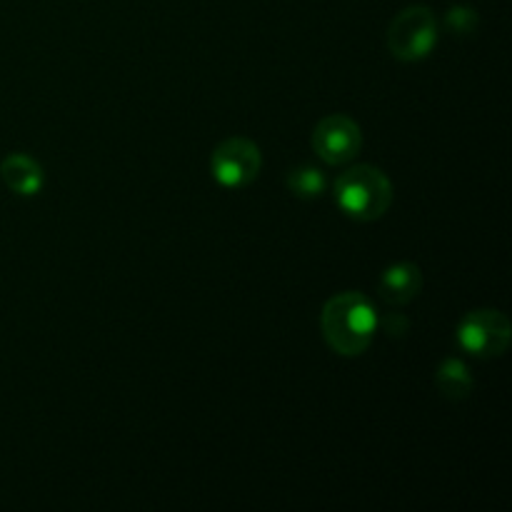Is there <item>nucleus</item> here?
I'll use <instances>...</instances> for the list:
<instances>
[{"mask_svg":"<svg viewBox=\"0 0 512 512\" xmlns=\"http://www.w3.org/2000/svg\"><path fill=\"white\" fill-rule=\"evenodd\" d=\"M445 25L455 35H473L478 30V13L468 5H455L445 15Z\"/></svg>","mask_w":512,"mask_h":512,"instance_id":"obj_11","label":"nucleus"},{"mask_svg":"<svg viewBox=\"0 0 512 512\" xmlns=\"http://www.w3.org/2000/svg\"><path fill=\"white\" fill-rule=\"evenodd\" d=\"M435 385L448 400H465L473 393V375L463 360L448 358L435 373Z\"/></svg>","mask_w":512,"mask_h":512,"instance_id":"obj_9","label":"nucleus"},{"mask_svg":"<svg viewBox=\"0 0 512 512\" xmlns=\"http://www.w3.org/2000/svg\"><path fill=\"white\" fill-rule=\"evenodd\" d=\"M363 148V130L350 115L333 113L313 130V150L323 163L345 165L358 158Z\"/></svg>","mask_w":512,"mask_h":512,"instance_id":"obj_6","label":"nucleus"},{"mask_svg":"<svg viewBox=\"0 0 512 512\" xmlns=\"http://www.w3.org/2000/svg\"><path fill=\"white\" fill-rule=\"evenodd\" d=\"M0 178H3L5 188L23 198H33L43 190L45 173L35 158L25 153H13L0 163Z\"/></svg>","mask_w":512,"mask_h":512,"instance_id":"obj_7","label":"nucleus"},{"mask_svg":"<svg viewBox=\"0 0 512 512\" xmlns=\"http://www.w3.org/2000/svg\"><path fill=\"white\" fill-rule=\"evenodd\" d=\"M512 328L508 315L493 308L473 310L458 325V343L475 358H498L508 350Z\"/></svg>","mask_w":512,"mask_h":512,"instance_id":"obj_4","label":"nucleus"},{"mask_svg":"<svg viewBox=\"0 0 512 512\" xmlns=\"http://www.w3.org/2000/svg\"><path fill=\"white\" fill-rule=\"evenodd\" d=\"M423 290V273L415 263H395L380 278V295L388 305H408Z\"/></svg>","mask_w":512,"mask_h":512,"instance_id":"obj_8","label":"nucleus"},{"mask_svg":"<svg viewBox=\"0 0 512 512\" xmlns=\"http://www.w3.org/2000/svg\"><path fill=\"white\" fill-rule=\"evenodd\" d=\"M438 45V18L428 5H410L400 10L388 28V50L403 63L428 58Z\"/></svg>","mask_w":512,"mask_h":512,"instance_id":"obj_3","label":"nucleus"},{"mask_svg":"<svg viewBox=\"0 0 512 512\" xmlns=\"http://www.w3.org/2000/svg\"><path fill=\"white\" fill-rule=\"evenodd\" d=\"M320 325L335 353L355 358L373 345L380 318L375 305L363 293H338L325 303Z\"/></svg>","mask_w":512,"mask_h":512,"instance_id":"obj_1","label":"nucleus"},{"mask_svg":"<svg viewBox=\"0 0 512 512\" xmlns=\"http://www.w3.org/2000/svg\"><path fill=\"white\" fill-rule=\"evenodd\" d=\"M263 168L260 148L248 138H228L210 155V173L223 188H248Z\"/></svg>","mask_w":512,"mask_h":512,"instance_id":"obj_5","label":"nucleus"},{"mask_svg":"<svg viewBox=\"0 0 512 512\" xmlns=\"http://www.w3.org/2000/svg\"><path fill=\"white\" fill-rule=\"evenodd\" d=\"M288 188L295 198L315 200L325 193V188H328V178H325V173L320 168L300 165V168H293L288 173Z\"/></svg>","mask_w":512,"mask_h":512,"instance_id":"obj_10","label":"nucleus"},{"mask_svg":"<svg viewBox=\"0 0 512 512\" xmlns=\"http://www.w3.org/2000/svg\"><path fill=\"white\" fill-rule=\"evenodd\" d=\"M333 195L338 208L348 218L370 223L388 213L393 205L395 190L388 175L373 165H353L340 173L333 183Z\"/></svg>","mask_w":512,"mask_h":512,"instance_id":"obj_2","label":"nucleus"}]
</instances>
